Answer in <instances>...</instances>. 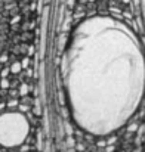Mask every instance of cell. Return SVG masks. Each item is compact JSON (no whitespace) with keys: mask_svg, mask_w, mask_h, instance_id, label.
<instances>
[{"mask_svg":"<svg viewBox=\"0 0 145 152\" xmlns=\"http://www.w3.org/2000/svg\"><path fill=\"white\" fill-rule=\"evenodd\" d=\"M139 6H141V15H142V21H144L145 27V0H139Z\"/></svg>","mask_w":145,"mask_h":152,"instance_id":"3957f363","label":"cell"},{"mask_svg":"<svg viewBox=\"0 0 145 152\" xmlns=\"http://www.w3.org/2000/svg\"><path fill=\"white\" fill-rule=\"evenodd\" d=\"M0 1H12V0H0Z\"/></svg>","mask_w":145,"mask_h":152,"instance_id":"277c9868","label":"cell"},{"mask_svg":"<svg viewBox=\"0 0 145 152\" xmlns=\"http://www.w3.org/2000/svg\"><path fill=\"white\" fill-rule=\"evenodd\" d=\"M62 77L76 123L92 134H108L120 129L142 101L144 50L121 21L92 16L70 37Z\"/></svg>","mask_w":145,"mask_h":152,"instance_id":"6da1fadb","label":"cell"},{"mask_svg":"<svg viewBox=\"0 0 145 152\" xmlns=\"http://www.w3.org/2000/svg\"><path fill=\"white\" fill-rule=\"evenodd\" d=\"M28 120L19 112H6L0 115V143L4 146L21 145L28 136Z\"/></svg>","mask_w":145,"mask_h":152,"instance_id":"7a4b0ae2","label":"cell"}]
</instances>
